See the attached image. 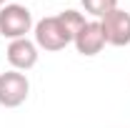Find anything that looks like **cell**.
I'll return each instance as SVG.
<instances>
[{"instance_id": "cell-1", "label": "cell", "mask_w": 130, "mask_h": 128, "mask_svg": "<svg viewBox=\"0 0 130 128\" xmlns=\"http://www.w3.org/2000/svg\"><path fill=\"white\" fill-rule=\"evenodd\" d=\"M35 28L32 23V13L25 5H18V3H8L0 8V35L3 38H28V33Z\"/></svg>"}, {"instance_id": "cell-2", "label": "cell", "mask_w": 130, "mask_h": 128, "mask_svg": "<svg viewBox=\"0 0 130 128\" xmlns=\"http://www.w3.org/2000/svg\"><path fill=\"white\" fill-rule=\"evenodd\" d=\"M32 33H35V45L43 48V50H50V53L63 50L65 45L73 43V35L65 30V25L60 23L58 15H50V18L38 20L35 28H32Z\"/></svg>"}, {"instance_id": "cell-3", "label": "cell", "mask_w": 130, "mask_h": 128, "mask_svg": "<svg viewBox=\"0 0 130 128\" xmlns=\"http://www.w3.org/2000/svg\"><path fill=\"white\" fill-rule=\"evenodd\" d=\"M30 96V80L20 70H5L0 73V106L18 108Z\"/></svg>"}, {"instance_id": "cell-4", "label": "cell", "mask_w": 130, "mask_h": 128, "mask_svg": "<svg viewBox=\"0 0 130 128\" xmlns=\"http://www.w3.org/2000/svg\"><path fill=\"white\" fill-rule=\"evenodd\" d=\"M100 28L105 35V43L123 48L130 45V13L123 8H115L113 13H108L105 18H100Z\"/></svg>"}, {"instance_id": "cell-5", "label": "cell", "mask_w": 130, "mask_h": 128, "mask_svg": "<svg viewBox=\"0 0 130 128\" xmlns=\"http://www.w3.org/2000/svg\"><path fill=\"white\" fill-rule=\"evenodd\" d=\"M73 45L80 55H98L100 50L105 48V35H103V28H100V20H88L80 30L75 33L73 38Z\"/></svg>"}, {"instance_id": "cell-6", "label": "cell", "mask_w": 130, "mask_h": 128, "mask_svg": "<svg viewBox=\"0 0 130 128\" xmlns=\"http://www.w3.org/2000/svg\"><path fill=\"white\" fill-rule=\"evenodd\" d=\"M8 63L13 65V70H30L32 65L38 63V45L35 40H28V38H18V40H10L8 45Z\"/></svg>"}, {"instance_id": "cell-7", "label": "cell", "mask_w": 130, "mask_h": 128, "mask_svg": "<svg viewBox=\"0 0 130 128\" xmlns=\"http://www.w3.org/2000/svg\"><path fill=\"white\" fill-rule=\"evenodd\" d=\"M80 3H83V8H85V13L95 15L98 20L105 18L108 13H113L115 8H118V0H80Z\"/></svg>"}, {"instance_id": "cell-8", "label": "cell", "mask_w": 130, "mask_h": 128, "mask_svg": "<svg viewBox=\"0 0 130 128\" xmlns=\"http://www.w3.org/2000/svg\"><path fill=\"white\" fill-rule=\"evenodd\" d=\"M58 18H60V23L65 25V30L70 33L73 38H75V33H78L83 25L88 23V20H85V15H83V13H78V10H63Z\"/></svg>"}, {"instance_id": "cell-9", "label": "cell", "mask_w": 130, "mask_h": 128, "mask_svg": "<svg viewBox=\"0 0 130 128\" xmlns=\"http://www.w3.org/2000/svg\"><path fill=\"white\" fill-rule=\"evenodd\" d=\"M3 5H8V0H0V8H3Z\"/></svg>"}]
</instances>
